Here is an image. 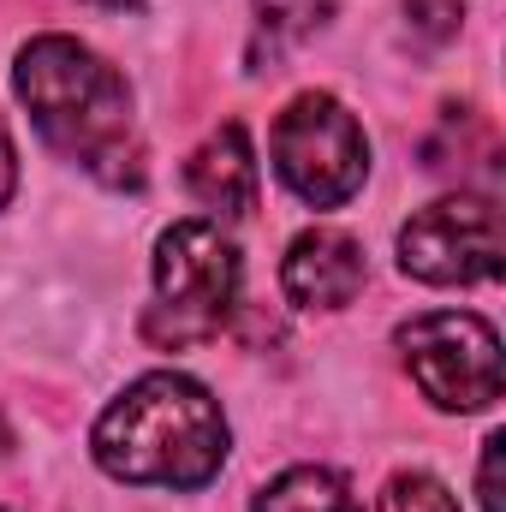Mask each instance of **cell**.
<instances>
[{
    "label": "cell",
    "instance_id": "1",
    "mask_svg": "<svg viewBox=\"0 0 506 512\" xmlns=\"http://www.w3.org/2000/svg\"><path fill=\"white\" fill-rule=\"evenodd\" d=\"M12 90L30 108L42 143L84 167L108 191H137L149 179L143 131L131 114V84L78 36H30L12 66Z\"/></svg>",
    "mask_w": 506,
    "mask_h": 512
},
{
    "label": "cell",
    "instance_id": "2",
    "mask_svg": "<svg viewBox=\"0 0 506 512\" xmlns=\"http://www.w3.org/2000/svg\"><path fill=\"white\" fill-rule=\"evenodd\" d=\"M96 465L131 489H203L221 477L233 453L227 411L185 370H149L96 417L90 429Z\"/></svg>",
    "mask_w": 506,
    "mask_h": 512
},
{
    "label": "cell",
    "instance_id": "3",
    "mask_svg": "<svg viewBox=\"0 0 506 512\" xmlns=\"http://www.w3.org/2000/svg\"><path fill=\"white\" fill-rule=\"evenodd\" d=\"M239 304V251L215 221H173L155 239V304L143 310V340L161 352L203 346L227 328Z\"/></svg>",
    "mask_w": 506,
    "mask_h": 512
},
{
    "label": "cell",
    "instance_id": "4",
    "mask_svg": "<svg viewBox=\"0 0 506 512\" xmlns=\"http://www.w3.org/2000/svg\"><path fill=\"white\" fill-rule=\"evenodd\" d=\"M268 155H274L280 185L310 209H340L370 179V137L358 126V114L328 90H304L280 108V120L268 131Z\"/></svg>",
    "mask_w": 506,
    "mask_h": 512
},
{
    "label": "cell",
    "instance_id": "5",
    "mask_svg": "<svg viewBox=\"0 0 506 512\" xmlns=\"http://www.w3.org/2000/svg\"><path fill=\"white\" fill-rule=\"evenodd\" d=\"M393 346L423 399L441 411H489L501 399V334L477 310H423L393 328Z\"/></svg>",
    "mask_w": 506,
    "mask_h": 512
},
{
    "label": "cell",
    "instance_id": "6",
    "mask_svg": "<svg viewBox=\"0 0 506 512\" xmlns=\"http://www.w3.org/2000/svg\"><path fill=\"white\" fill-rule=\"evenodd\" d=\"M506 262V233L495 197L453 191L417 209L399 227V268L423 286H483Z\"/></svg>",
    "mask_w": 506,
    "mask_h": 512
},
{
    "label": "cell",
    "instance_id": "7",
    "mask_svg": "<svg viewBox=\"0 0 506 512\" xmlns=\"http://www.w3.org/2000/svg\"><path fill=\"white\" fill-rule=\"evenodd\" d=\"M370 280V262L364 245L340 227H310L286 245L280 262V292L298 304V310H346Z\"/></svg>",
    "mask_w": 506,
    "mask_h": 512
},
{
    "label": "cell",
    "instance_id": "8",
    "mask_svg": "<svg viewBox=\"0 0 506 512\" xmlns=\"http://www.w3.org/2000/svg\"><path fill=\"white\" fill-rule=\"evenodd\" d=\"M185 191H191L209 215H221V221L251 215L256 209V149H251V137H245V126L209 131V137L191 149V161H185Z\"/></svg>",
    "mask_w": 506,
    "mask_h": 512
},
{
    "label": "cell",
    "instance_id": "9",
    "mask_svg": "<svg viewBox=\"0 0 506 512\" xmlns=\"http://www.w3.org/2000/svg\"><path fill=\"white\" fill-rule=\"evenodd\" d=\"M251 512H364V507H358V495H352V483L340 471L292 465V471H280L274 483L256 489Z\"/></svg>",
    "mask_w": 506,
    "mask_h": 512
},
{
    "label": "cell",
    "instance_id": "10",
    "mask_svg": "<svg viewBox=\"0 0 506 512\" xmlns=\"http://www.w3.org/2000/svg\"><path fill=\"white\" fill-rule=\"evenodd\" d=\"M376 512H459V501H453V489H447L441 477H429V471H399V477L381 483Z\"/></svg>",
    "mask_w": 506,
    "mask_h": 512
},
{
    "label": "cell",
    "instance_id": "11",
    "mask_svg": "<svg viewBox=\"0 0 506 512\" xmlns=\"http://www.w3.org/2000/svg\"><path fill=\"white\" fill-rule=\"evenodd\" d=\"M251 6H256V24H262L268 36L304 42V36H316V30L334 18L340 0H251Z\"/></svg>",
    "mask_w": 506,
    "mask_h": 512
},
{
    "label": "cell",
    "instance_id": "12",
    "mask_svg": "<svg viewBox=\"0 0 506 512\" xmlns=\"http://www.w3.org/2000/svg\"><path fill=\"white\" fill-rule=\"evenodd\" d=\"M501 435H489L483 441V471H477V501H483V512H501Z\"/></svg>",
    "mask_w": 506,
    "mask_h": 512
},
{
    "label": "cell",
    "instance_id": "13",
    "mask_svg": "<svg viewBox=\"0 0 506 512\" xmlns=\"http://www.w3.org/2000/svg\"><path fill=\"white\" fill-rule=\"evenodd\" d=\"M12 191H18V149H12V131L0 120V209L12 203Z\"/></svg>",
    "mask_w": 506,
    "mask_h": 512
},
{
    "label": "cell",
    "instance_id": "14",
    "mask_svg": "<svg viewBox=\"0 0 506 512\" xmlns=\"http://www.w3.org/2000/svg\"><path fill=\"white\" fill-rule=\"evenodd\" d=\"M90 6H114V12H126V6H137V0H90Z\"/></svg>",
    "mask_w": 506,
    "mask_h": 512
}]
</instances>
